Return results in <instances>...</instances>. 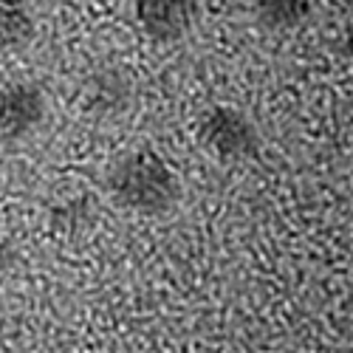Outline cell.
I'll list each match as a JSON object with an SVG mask.
<instances>
[{"label": "cell", "mask_w": 353, "mask_h": 353, "mask_svg": "<svg viewBox=\"0 0 353 353\" xmlns=\"http://www.w3.org/2000/svg\"><path fill=\"white\" fill-rule=\"evenodd\" d=\"M316 9V0H254L257 20L272 32H288L303 26Z\"/></svg>", "instance_id": "8"}, {"label": "cell", "mask_w": 353, "mask_h": 353, "mask_svg": "<svg viewBox=\"0 0 353 353\" xmlns=\"http://www.w3.org/2000/svg\"><path fill=\"white\" fill-rule=\"evenodd\" d=\"M34 12L26 0H0V51H17L34 37Z\"/></svg>", "instance_id": "7"}, {"label": "cell", "mask_w": 353, "mask_h": 353, "mask_svg": "<svg viewBox=\"0 0 353 353\" xmlns=\"http://www.w3.org/2000/svg\"><path fill=\"white\" fill-rule=\"evenodd\" d=\"M136 20L141 32L156 43H175L192 32L198 23V0H136Z\"/></svg>", "instance_id": "4"}, {"label": "cell", "mask_w": 353, "mask_h": 353, "mask_svg": "<svg viewBox=\"0 0 353 353\" xmlns=\"http://www.w3.org/2000/svg\"><path fill=\"white\" fill-rule=\"evenodd\" d=\"M94 221H97V203L88 192L68 195L48 210L51 229L57 234H63V238H79V234H85L94 226Z\"/></svg>", "instance_id": "6"}, {"label": "cell", "mask_w": 353, "mask_h": 353, "mask_svg": "<svg viewBox=\"0 0 353 353\" xmlns=\"http://www.w3.org/2000/svg\"><path fill=\"white\" fill-rule=\"evenodd\" d=\"M17 260H20V252L17 246L6 238V234H0V274H6L17 266Z\"/></svg>", "instance_id": "9"}, {"label": "cell", "mask_w": 353, "mask_h": 353, "mask_svg": "<svg viewBox=\"0 0 353 353\" xmlns=\"http://www.w3.org/2000/svg\"><path fill=\"white\" fill-rule=\"evenodd\" d=\"M136 97V85L130 71L119 65H99L97 71L88 74L82 85V99L88 113H94L97 119H116L122 116Z\"/></svg>", "instance_id": "5"}, {"label": "cell", "mask_w": 353, "mask_h": 353, "mask_svg": "<svg viewBox=\"0 0 353 353\" xmlns=\"http://www.w3.org/2000/svg\"><path fill=\"white\" fill-rule=\"evenodd\" d=\"M48 113L46 94L37 82L17 79L0 88V139L20 141L32 136Z\"/></svg>", "instance_id": "3"}, {"label": "cell", "mask_w": 353, "mask_h": 353, "mask_svg": "<svg viewBox=\"0 0 353 353\" xmlns=\"http://www.w3.org/2000/svg\"><path fill=\"white\" fill-rule=\"evenodd\" d=\"M198 136L203 147L223 161H243L260 150V133L249 116L232 105H212L201 113Z\"/></svg>", "instance_id": "2"}, {"label": "cell", "mask_w": 353, "mask_h": 353, "mask_svg": "<svg viewBox=\"0 0 353 353\" xmlns=\"http://www.w3.org/2000/svg\"><path fill=\"white\" fill-rule=\"evenodd\" d=\"M108 192L119 207L139 215H164L181 198L172 167L153 150H136L119 159L108 172Z\"/></svg>", "instance_id": "1"}]
</instances>
